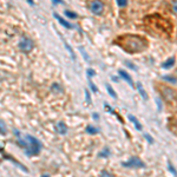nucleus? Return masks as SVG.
I'll list each match as a JSON object with an SVG mask.
<instances>
[{"instance_id": "obj_1", "label": "nucleus", "mask_w": 177, "mask_h": 177, "mask_svg": "<svg viewBox=\"0 0 177 177\" xmlns=\"http://www.w3.org/2000/svg\"><path fill=\"white\" fill-rule=\"evenodd\" d=\"M116 44L119 45L124 51L129 53H138L148 47V41L143 37L135 34H123L116 39Z\"/></svg>"}, {"instance_id": "obj_2", "label": "nucleus", "mask_w": 177, "mask_h": 177, "mask_svg": "<svg viewBox=\"0 0 177 177\" xmlns=\"http://www.w3.org/2000/svg\"><path fill=\"white\" fill-rule=\"evenodd\" d=\"M145 21L149 23L151 27H153L157 32L164 33V34H170L172 32V25L168 19H164L160 14H152L145 18Z\"/></svg>"}, {"instance_id": "obj_3", "label": "nucleus", "mask_w": 177, "mask_h": 177, "mask_svg": "<svg viewBox=\"0 0 177 177\" xmlns=\"http://www.w3.org/2000/svg\"><path fill=\"white\" fill-rule=\"evenodd\" d=\"M14 134L18 135V143L26 148V155L27 156H33V155H38L41 150V144L38 139H36L34 137L30 136V135H26L25 137H21L20 134L18 131L14 130Z\"/></svg>"}, {"instance_id": "obj_4", "label": "nucleus", "mask_w": 177, "mask_h": 177, "mask_svg": "<svg viewBox=\"0 0 177 177\" xmlns=\"http://www.w3.org/2000/svg\"><path fill=\"white\" fill-rule=\"evenodd\" d=\"M161 93L163 96L164 100L168 105L170 106H175L177 105V93L175 90L170 89V87H165V86H161Z\"/></svg>"}, {"instance_id": "obj_5", "label": "nucleus", "mask_w": 177, "mask_h": 177, "mask_svg": "<svg viewBox=\"0 0 177 177\" xmlns=\"http://www.w3.org/2000/svg\"><path fill=\"white\" fill-rule=\"evenodd\" d=\"M123 166H125V168H144L145 166V164L144 162H142L138 157H131L128 162H124L123 163Z\"/></svg>"}, {"instance_id": "obj_6", "label": "nucleus", "mask_w": 177, "mask_h": 177, "mask_svg": "<svg viewBox=\"0 0 177 177\" xmlns=\"http://www.w3.org/2000/svg\"><path fill=\"white\" fill-rule=\"evenodd\" d=\"M90 10L96 15H100L104 11V4L100 0H93L91 2V5H90Z\"/></svg>"}, {"instance_id": "obj_7", "label": "nucleus", "mask_w": 177, "mask_h": 177, "mask_svg": "<svg viewBox=\"0 0 177 177\" xmlns=\"http://www.w3.org/2000/svg\"><path fill=\"white\" fill-rule=\"evenodd\" d=\"M33 47H34V44H33V41L31 40L30 38H23L21 40L19 41V49L21 51H24V52L32 51Z\"/></svg>"}, {"instance_id": "obj_8", "label": "nucleus", "mask_w": 177, "mask_h": 177, "mask_svg": "<svg viewBox=\"0 0 177 177\" xmlns=\"http://www.w3.org/2000/svg\"><path fill=\"white\" fill-rule=\"evenodd\" d=\"M55 131L60 135H65L68 132V126L63 122H58L55 124Z\"/></svg>"}, {"instance_id": "obj_9", "label": "nucleus", "mask_w": 177, "mask_h": 177, "mask_svg": "<svg viewBox=\"0 0 177 177\" xmlns=\"http://www.w3.org/2000/svg\"><path fill=\"white\" fill-rule=\"evenodd\" d=\"M119 76H121L122 78H124V79H125L126 82L129 83V84H130L131 86L134 85V84H132V79H131V77H130V76H129V74H128V73H126L125 71H123V70H121V71H119Z\"/></svg>"}, {"instance_id": "obj_10", "label": "nucleus", "mask_w": 177, "mask_h": 177, "mask_svg": "<svg viewBox=\"0 0 177 177\" xmlns=\"http://www.w3.org/2000/svg\"><path fill=\"white\" fill-rule=\"evenodd\" d=\"M129 119L131 121V122L135 124V126H136V129L137 130H142V125L139 124V122L136 119V117L135 116H132V115H129Z\"/></svg>"}, {"instance_id": "obj_11", "label": "nucleus", "mask_w": 177, "mask_h": 177, "mask_svg": "<svg viewBox=\"0 0 177 177\" xmlns=\"http://www.w3.org/2000/svg\"><path fill=\"white\" fill-rule=\"evenodd\" d=\"M55 18H57V19L59 20V23H60L62 25H64L65 27H68V28H72V26H71V25L68 24V21H65V20L63 19V18H60V17H59V15H58V14H57V13H55Z\"/></svg>"}, {"instance_id": "obj_12", "label": "nucleus", "mask_w": 177, "mask_h": 177, "mask_svg": "<svg viewBox=\"0 0 177 177\" xmlns=\"http://www.w3.org/2000/svg\"><path fill=\"white\" fill-rule=\"evenodd\" d=\"M137 87H138V91L141 92L142 97H143L144 99H148V95H147V92L144 91V89H143V85H142V83H138V84H137Z\"/></svg>"}, {"instance_id": "obj_13", "label": "nucleus", "mask_w": 177, "mask_h": 177, "mask_svg": "<svg viewBox=\"0 0 177 177\" xmlns=\"http://www.w3.org/2000/svg\"><path fill=\"white\" fill-rule=\"evenodd\" d=\"M174 64H175V59H174V58H170L169 60H166V62L163 64V68H172V66H174Z\"/></svg>"}, {"instance_id": "obj_14", "label": "nucleus", "mask_w": 177, "mask_h": 177, "mask_svg": "<svg viewBox=\"0 0 177 177\" xmlns=\"http://www.w3.org/2000/svg\"><path fill=\"white\" fill-rule=\"evenodd\" d=\"M86 132L95 135V134H98V132H99V130H98V129H96V128H93V126H91V125H89V126L86 128Z\"/></svg>"}, {"instance_id": "obj_15", "label": "nucleus", "mask_w": 177, "mask_h": 177, "mask_svg": "<svg viewBox=\"0 0 177 177\" xmlns=\"http://www.w3.org/2000/svg\"><path fill=\"white\" fill-rule=\"evenodd\" d=\"M0 134H2V135L6 134V124L1 119H0Z\"/></svg>"}, {"instance_id": "obj_16", "label": "nucleus", "mask_w": 177, "mask_h": 177, "mask_svg": "<svg viewBox=\"0 0 177 177\" xmlns=\"http://www.w3.org/2000/svg\"><path fill=\"white\" fill-rule=\"evenodd\" d=\"M106 89H108V91H109V95L111 97H113V98H117V95L115 93V91H113V89L110 86V85H106Z\"/></svg>"}, {"instance_id": "obj_17", "label": "nucleus", "mask_w": 177, "mask_h": 177, "mask_svg": "<svg viewBox=\"0 0 177 177\" xmlns=\"http://www.w3.org/2000/svg\"><path fill=\"white\" fill-rule=\"evenodd\" d=\"M109 155H110V151H109V149H108V148H105V149H104V151H102V152L99 153V156H100V157H108Z\"/></svg>"}, {"instance_id": "obj_18", "label": "nucleus", "mask_w": 177, "mask_h": 177, "mask_svg": "<svg viewBox=\"0 0 177 177\" xmlns=\"http://www.w3.org/2000/svg\"><path fill=\"white\" fill-rule=\"evenodd\" d=\"M65 14L68 15V18H71V19H76V18H77V14L72 13V12H70V11H65Z\"/></svg>"}, {"instance_id": "obj_19", "label": "nucleus", "mask_w": 177, "mask_h": 177, "mask_svg": "<svg viewBox=\"0 0 177 177\" xmlns=\"http://www.w3.org/2000/svg\"><path fill=\"white\" fill-rule=\"evenodd\" d=\"M163 79L164 81H169V82H171V83H176V78H174V77H169V76H164L163 77Z\"/></svg>"}, {"instance_id": "obj_20", "label": "nucleus", "mask_w": 177, "mask_h": 177, "mask_svg": "<svg viewBox=\"0 0 177 177\" xmlns=\"http://www.w3.org/2000/svg\"><path fill=\"white\" fill-rule=\"evenodd\" d=\"M117 4H118L121 7H125L126 4H128V0H117Z\"/></svg>"}, {"instance_id": "obj_21", "label": "nucleus", "mask_w": 177, "mask_h": 177, "mask_svg": "<svg viewBox=\"0 0 177 177\" xmlns=\"http://www.w3.org/2000/svg\"><path fill=\"white\" fill-rule=\"evenodd\" d=\"M172 11H174L175 13H177V1H175V2L172 4Z\"/></svg>"}, {"instance_id": "obj_22", "label": "nucleus", "mask_w": 177, "mask_h": 177, "mask_svg": "<svg viewBox=\"0 0 177 177\" xmlns=\"http://www.w3.org/2000/svg\"><path fill=\"white\" fill-rule=\"evenodd\" d=\"M90 86H91V89H92V90H93L95 92H97V91H98V89H97V87H96L95 85L92 84V82H90Z\"/></svg>"}, {"instance_id": "obj_23", "label": "nucleus", "mask_w": 177, "mask_h": 177, "mask_svg": "<svg viewBox=\"0 0 177 177\" xmlns=\"http://www.w3.org/2000/svg\"><path fill=\"white\" fill-rule=\"evenodd\" d=\"M87 73H89V76H95V71H93V70H91V68H89V70H87Z\"/></svg>"}, {"instance_id": "obj_24", "label": "nucleus", "mask_w": 177, "mask_h": 177, "mask_svg": "<svg viewBox=\"0 0 177 177\" xmlns=\"http://www.w3.org/2000/svg\"><path fill=\"white\" fill-rule=\"evenodd\" d=\"M100 175H104V176H112V175H111L110 172H108V171H102Z\"/></svg>"}, {"instance_id": "obj_25", "label": "nucleus", "mask_w": 177, "mask_h": 177, "mask_svg": "<svg viewBox=\"0 0 177 177\" xmlns=\"http://www.w3.org/2000/svg\"><path fill=\"white\" fill-rule=\"evenodd\" d=\"M85 95H86V100H87V103H90V95H89V91H85Z\"/></svg>"}, {"instance_id": "obj_26", "label": "nucleus", "mask_w": 177, "mask_h": 177, "mask_svg": "<svg viewBox=\"0 0 177 177\" xmlns=\"http://www.w3.org/2000/svg\"><path fill=\"white\" fill-rule=\"evenodd\" d=\"M145 137H147V139L149 141L150 143H152V142H153V141H152V138H151V137H150L149 135H145Z\"/></svg>"}, {"instance_id": "obj_27", "label": "nucleus", "mask_w": 177, "mask_h": 177, "mask_svg": "<svg viewBox=\"0 0 177 177\" xmlns=\"http://www.w3.org/2000/svg\"><path fill=\"white\" fill-rule=\"evenodd\" d=\"M52 1H53V2H55V4H63V2H64L63 0H52Z\"/></svg>"}, {"instance_id": "obj_28", "label": "nucleus", "mask_w": 177, "mask_h": 177, "mask_svg": "<svg viewBox=\"0 0 177 177\" xmlns=\"http://www.w3.org/2000/svg\"><path fill=\"white\" fill-rule=\"evenodd\" d=\"M28 2H30V4H31V5H32V4H33V1H32V0H27Z\"/></svg>"}, {"instance_id": "obj_29", "label": "nucleus", "mask_w": 177, "mask_h": 177, "mask_svg": "<svg viewBox=\"0 0 177 177\" xmlns=\"http://www.w3.org/2000/svg\"><path fill=\"white\" fill-rule=\"evenodd\" d=\"M0 151H1V149H0Z\"/></svg>"}]
</instances>
